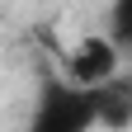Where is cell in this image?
Segmentation results:
<instances>
[{"mask_svg": "<svg viewBox=\"0 0 132 132\" xmlns=\"http://www.w3.org/2000/svg\"><path fill=\"white\" fill-rule=\"evenodd\" d=\"M118 61H123V47L109 38V33H85L71 52H66V80L80 90H109V80L118 76Z\"/></svg>", "mask_w": 132, "mask_h": 132, "instance_id": "cell-2", "label": "cell"}, {"mask_svg": "<svg viewBox=\"0 0 132 132\" xmlns=\"http://www.w3.org/2000/svg\"><path fill=\"white\" fill-rule=\"evenodd\" d=\"M109 38L118 47H132V0H113L109 5Z\"/></svg>", "mask_w": 132, "mask_h": 132, "instance_id": "cell-3", "label": "cell"}, {"mask_svg": "<svg viewBox=\"0 0 132 132\" xmlns=\"http://www.w3.org/2000/svg\"><path fill=\"white\" fill-rule=\"evenodd\" d=\"M109 113V90H80L66 76H47L28 113V132H94Z\"/></svg>", "mask_w": 132, "mask_h": 132, "instance_id": "cell-1", "label": "cell"}]
</instances>
